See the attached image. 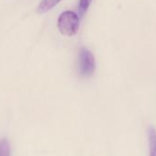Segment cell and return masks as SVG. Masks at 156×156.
<instances>
[{
	"mask_svg": "<svg viewBox=\"0 0 156 156\" xmlns=\"http://www.w3.org/2000/svg\"><path fill=\"white\" fill-rule=\"evenodd\" d=\"M57 27L61 34L66 37L74 36L80 27V20L74 12L63 11L58 18Z\"/></svg>",
	"mask_w": 156,
	"mask_h": 156,
	"instance_id": "obj_1",
	"label": "cell"
},
{
	"mask_svg": "<svg viewBox=\"0 0 156 156\" xmlns=\"http://www.w3.org/2000/svg\"><path fill=\"white\" fill-rule=\"evenodd\" d=\"M96 70V62L93 53L83 48L79 53L78 59V72L82 77L87 78L92 76Z\"/></svg>",
	"mask_w": 156,
	"mask_h": 156,
	"instance_id": "obj_2",
	"label": "cell"
},
{
	"mask_svg": "<svg viewBox=\"0 0 156 156\" xmlns=\"http://www.w3.org/2000/svg\"><path fill=\"white\" fill-rule=\"evenodd\" d=\"M149 156H156V129L153 127L148 129Z\"/></svg>",
	"mask_w": 156,
	"mask_h": 156,
	"instance_id": "obj_3",
	"label": "cell"
},
{
	"mask_svg": "<svg viewBox=\"0 0 156 156\" xmlns=\"http://www.w3.org/2000/svg\"><path fill=\"white\" fill-rule=\"evenodd\" d=\"M61 1L62 0H41L37 8V11L39 14H44L52 9Z\"/></svg>",
	"mask_w": 156,
	"mask_h": 156,
	"instance_id": "obj_4",
	"label": "cell"
},
{
	"mask_svg": "<svg viewBox=\"0 0 156 156\" xmlns=\"http://www.w3.org/2000/svg\"><path fill=\"white\" fill-rule=\"evenodd\" d=\"M0 156H10V143L7 138L0 140Z\"/></svg>",
	"mask_w": 156,
	"mask_h": 156,
	"instance_id": "obj_5",
	"label": "cell"
},
{
	"mask_svg": "<svg viewBox=\"0 0 156 156\" xmlns=\"http://www.w3.org/2000/svg\"><path fill=\"white\" fill-rule=\"evenodd\" d=\"M92 0H80L79 1V6H78V12L81 17H83L86 12L87 11L88 8L91 5Z\"/></svg>",
	"mask_w": 156,
	"mask_h": 156,
	"instance_id": "obj_6",
	"label": "cell"
}]
</instances>
